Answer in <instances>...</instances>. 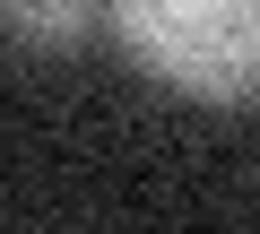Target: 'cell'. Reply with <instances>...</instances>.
Masks as SVG:
<instances>
[{
    "instance_id": "obj_2",
    "label": "cell",
    "mask_w": 260,
    "mask_h": 234,
    "mask_svg": "<svg viewBox=\"0 0 260 234\" xmlns=\"http://www.w3.org/2000/svg\"><path fill=\"white\" fill-rule=\"evenodd\" d=\"M104 18V0H0V35L26 52H78Z\"/></svg>"
},
{
    "instance_id": "obj_1",
    "label": "cell",
    "mask_w": 260,
    "mask_h": 234,
    "mask_svg": "<svg viewBox=\"0 0 260 234\" xmlns=\"http://www.w3.org/2000/svg\"><path fill=\"white\" fill-rule=\"evenodd\" d=\"M104 26L191 104H260V0H104Z\"/></svg>"
}]
</instances>
